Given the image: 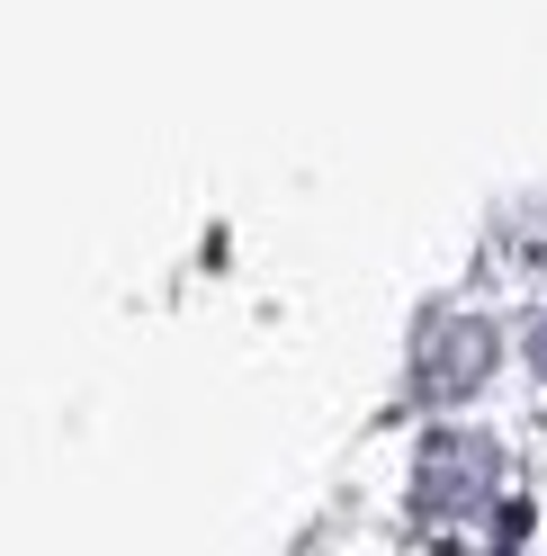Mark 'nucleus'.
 I'll list each match as a JSON object with an SVG mask.
<instances>
[{
	"label": "nucleus",
	"instance_id": "nucleus-1",
	"mask_svg": "<svg viewBox=\"0 0 547 556\" xmlns=\"http://www.w3.org/2000/svg\"><path fill=\"white\" fill-rule=\"evenodd\" d=\"M458 503H503V467L485 440H431V458H422V511L449 530Z\"/></svg>",
	"mask_w": 547,
	"mask_h": 556
},
{
	"label": "nucleus",
	"instance_id": "nucleus-2",
	"mask_svg": "<svg viewBox=\"0 0 547 556\" xmlns=\"http://www.w3.org/2000/svg\"><path fill=\"white\" fill-rule=\"evenodd\" d=\"M485 359H494V351H485V332H458V351H449V359L431 351V387H440V395H458V387H467V377L485 368Z\"/></svg>",
	"mask_w": 547,
	"mask_h": 556
},
{
	"label": "nucleus",
	"instance_id": "nucleus-3",
	"mask_svg": "<svg viewBox=\"0 0 547 556\" xmlns=\"http://www.w3.org/2000/svg\"><path fill=\"white\" fill-rule=\"evenodd\" d=\"M530 359H538V377H547V324H538V341H530Z\"/></svg>",
	"mask_w": 547,
	"mask_h": 556
}]
</instances>
